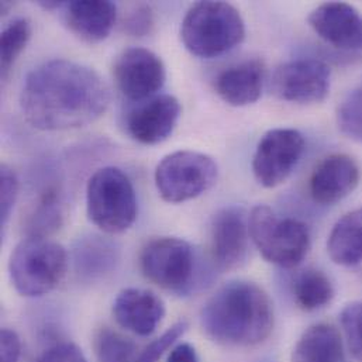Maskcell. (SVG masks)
I'll list each match as a JSON object with an SVG mask.
<instances>
[{"instance_id": "1", "label": "cell", "mask_w": 362, "mask_h": 362, "mask_svg": "<svg viewBox=\"0 0 362 362\" xmlns=\"http://www.w3.org/2000/svg\"><path fill=\"white\" fill-rule=\"evenodd\" d=\"M110 105L105 79L90 66L51 59L28 72L20 93L25 120L37 130L64 132L89 126Z\"/></svg>"}, {"instance_id": "2", "label": "cell", "mask_w": 362, "mask_h": 362, "mask_svg": "<svg viewBox=\"0 0 362 362\" xmlns=\"http://www.w3.org/2000/svg\"><path fill=\"white\" fill-rule=\"evenodd\" d=\"M274 306L268 293L254 282L233 281L218 288L200 310V326L216 343L254 347L274 330Z\"/></svg>"}, {"instance_id": "3", "label": "cell", "mask_w": 362, "mask_h": 362, "mask_svg": "<svg viewBox=\"0 0 362 362\" xmlns=\"http://www.w3.org/2000/svg\"><path fill=\"white\" fill-rule=\"evenodd\" d=\"M244 37L245 24L240 11L226 1H199L182 20V42L199 58L223 55L240 45Z\"/></svg>"}, {"instance_id": "4", "label": "cell", "mask_w": 362, "mask_h": 362, "mask_svg": "<svg viewBox=\"0 0 362 362\" xmlns=\"http://www.w3.org/2000/svg\"><path fill=\"white\" fill-rule=\"evenodd\" d=\"M68 264V252L59 243L45 237H25L10 255L8 274L21 296L41 298L64 281Z\"/></svg>"}, {"instance_id": "5", "label": "cell", "mask_w": 362, "mask_h": 362, "mask_svg": "<svg viewBox=\"0 0 362 362\" xmlns=\"http://www.w3.org/2000/svg\"><path fill=\"white\" fill-rule=\"evenodd\" d=\"M89 220L106 234H122L136 221L139 203L130 178L116 167L98 170L86 185Z\"/></svg>"}, {"instance_id": "6", "label": "cell", "mask_w": 362, "mask_h": 362, "mask_svg": "<svg viewBox=\"0 0 362 362\" xmlns=\"http://www.w3.org/2000/svg\"><path fill=\"white\" fill-rule=\"evenodd\" d=\"M248 227L261 255L281 268L298 267L310 251L309 227L298 218L279 217L269 206H255L248 216Z\"/></svg>"}, {"instance_id": "7", "label": "cell", "mask_w": 362, "mask_h": 362, "mask_svg": "<svg viewBox=\"0 0 362 362\" xmlns=\"http://www.w3.org/2000/svg\"><path fill=\"white\" fill-rule=\"evenodd\" d=\"M140 265L148 281L182 296L189 295L200 279L193 247L177 237H160L147 243Z\"/></svg>"}, {"instance_id": "8", "label": "cell", "mask_w": 362, "mask_h": 362, "mask_svg": "<svg viewBox=\"0 0 362 362\" xmlns=\"http://www.w3.org/2000/svg\"><path fill=\"white\" fill-rule=\"evenodd\" d=\"M218 178L216 161L197 151L181 150L168 154L156 170V186L168 203H183L199 197Z\"/></svg>"}, {"instance_id": "9", "label": "cell", "mask_w": 362, "mask_h": 362, "mask_svg": "<svg viewBox=\"0 0 362 362\" xmlns=\"http://www.w3.org/2000/svg\"><path fill=\"white\" fill-rule=\"evenodd\" d=\"M305 137L295 129H274L262 136L252 157V174L264 187L286 181L305 153Z\"/></svg>"}, {"instance_id": "10", "label": "cell", "mask_w": 362, "mask_h": 362, "mask_svg": "<svg viewBox=\"0 0 362 362\" xmlns=\"http://www.w3.org/2000/svg\"><path fill=\"white\" fill-rule=\"evenodd\" d=\"M332 69L313 58L288 61L276 68L272 90L276 98L291 103L310 105L323 102L330 93Z\"/></svg>"}, {"instance_id": "11", "label": "cell", "mask_w": 362, "mask_h": 362, "mask_svg": "<svg viewBox=\"0 0 362 362\" xmlns=\"http://www.w3.org/2000/svg\"><path fill=\"white\" fill-rule=\"evenodd\" d=\"M113 76L123 96L133 102H144L163 89L167 71L163 59L151 49L130 47L116 58Z\"/></svg>"}, {"instance_id": "12", "label": "cell", "mask_w": 362, "mask_h": 362, "mask_svg": "<svg viewBox=\"0 0 362 362\" xmlns=\"http://www.w3.org/2000/svg\"><path fill=\"white\" fill-rule=\"evenodd\" d=\"M248 217L244 209L230 206L218 210L211 220L210 248L214 265L221 271L240 268L248 255Z\"/></svg>"}, {"instance_id": "13", "label": "cell", "mask_w": 362, "mask_h": 362, "mask_svg": "<svg viewBox=\"0 0 362 362\" xmlns=\"http://www.w3.org/2000/svg\"><path fill=\"white\" fill-rule=\"evenodd\" d=\"M181 110V103L175 96H154L139 103L127 113L126 130L140 144H160L174 133Z\"/></svg>"}, {"instance_id": "14", "label": "cell", "mask_w": 362, "mask_h": 362, "mask_svg": "<svg viewBox=\"0 0 362 362\" xmlns=\"http://www.w3.org/2000/svg\"><path fill=\"white\" fill-rule=\"evenodd\" d=\"M309 25L327 44L343 51H362V14L351 4L330 1L309 14Z\"/></svg>"}, {"instance_id": "15", "label": "cell", "mask_w": 362, "mask_h": 362, "mask_svg": "<svg viewBox=\"0 0 362 362\" xmlns=\"http://www.w3.org/2000/svg\"><path fill=\"white\" fill-rule=\"evenodd\" d=\"M113 316L119 326L127 332L140 337H150L165 317V305L151 291L127 288L117 293L113 302Z\"/></svg>"}, {"instance_id": "16", "label": "cell", "mask_w": 362, "mask_h": 362, "mask_svg": "<svg viewBox=\"0 0 362 362\" xmlns=\"http://www.w3.org/2000/svg\"><path fill=\"white\" fill-rule=\"evenodd\" d=\"M360 178V167L353 157L333 154L316 167L309 182V190L315 202L334 204L356 190Z\"/></svg>"}, {"instance_id": "17", "label": "cell", "mask_w": 362, "mask_h": 362, "mask_svg": "<svg viewBox=\"0 0 362 362\" xmlns=\"http://www.w3.org/2000/svg\"><path fill=\"white\" fill-rule=\"evenodd\" d=\"M64 20L82 41L106 40L117 20V6L109 0H75L64 3Z\"/></svg>"}, {"instance_id": "18", "label": "cell", "mask_w": 362, "mask_h": 362, "mask_svg": "<svg viewBox=\"0 0 362 362\" xmlns=\"http://www.w3.org/2000/svg\"><path fill=\"white\" fill-rule=\"evenodd\" d=\"M265 66L259 59H248L221 71L214 89L221 100L234 107L255 103L262 93Z\"/></svg>"}, {"instance_id": "19", "label": "cell", "mask_w": 362, "mask_h": 362, "mask_svg": "<svg viewBox=\"0 0 362 362\" xmlns=\"http://www.w3.org/2000/svg\"><path fill=\"white\" fill-rule=\"evenodd\" d=\"M120 259L117 244L106 237L90 234L81 237L72 251L76 275L83 281H96L110 274Z\"/></svg>"}, {"instance_id": "20", "label": "cell", "mask_w": 362, "mask_h": 362, "mask_svg": "<svg viewBox=\"0 0 362 362\" xmlns=\"http://www.w3.org/2000/svg\"><path fill=\"white\" fill-rule=\"evenodd\" d=\"M291 362H347L340 332L327 323L309 327L298 340Z\"/></svg>"}, {"instance_id": "21", "label": "cell", "mask_w": 362, "mask_h": 362, "mask_svg": "<svg viewBox=\"0 0 362 362\" xmlns=\"http://www.w3.org/2000/svg\"><path fill=\"white\" fill-rule=\"evenodd\" d=\"M327 252L341 267L362 264V207L349 211L334 224L327 240Z\"/></svg>"}, {"instance_id": "22", "label": "cell", "mask_w": 362, "mask_h": 362, "mask_svg": "<svg viewBox=\"0 0 362 362\" xmlns=\"http://www.w3.org/2000/svg\"><path fill=\"white\" fill-rule=\"evenodd\" d=\"M64 202L57 187H47L33 206L27 220V237H45L54 234L64 223Z\"/></svg>"}, {"instance_id": "23", "label": "cell", "mask_w": 362, "mask_h": 362, "mask_svg": "<svg viewBox=\"0 0 362 362\" xmlns=\"http://www.w3.org/2000/svg\"><path fill=\"white\" fill-rule=\"evenodd\" d=\"M293 296L300 309L313 312L327 306L333 300L334 286L323 271L306 268L293 281Z\"/></svg>"}, {"instance_id": "24", "label": "cell", "mask_w": 362, "mask_h": 362, "mask_svg": "<svg viewBox=\"0 0 362 362\" xmlns=\"http://www.w3.org/2000/svg\"><path fill=\"white\" fill-rule=\"evenodd\" d=\"M31 37V24L27 18L13 20L0 37V68L1 79H7L17 58L24 51Z\"/></svg>"}, {"instance_id": "25", "label": "cell", "mask_w": 362, "mask_h": 362, "mask_svg": "<svg viewBox=\"0 0 362 362\" xmlns=\"http://www.w3.org/2000/svg\"><path fill=\"white\" fill-rule=\"evenodd\" d=\"M95 349L99 362H132L137 346L133 340L105 327L96 336Z\"/></svg>"}, {"instance_id": "26", "label": "cell", "mask_w": 362, "mask_h": 362, "mask_svg": "<svg viewBox=\"0 0 362 362\" xmlns=\"http://www.w3.org/2000/svg\"><path fill=\"white\" fill-rule=\"evenodd\" d=\"M337 124L346 137L362 144V86L350 92L340 103Z\"/></svg>"}, {"instance_id": "27", "label": "cell", "mask_w": 362, "mask_h": 362, "mask_svg": "<svg viewBox=\"0 0 362 362\" xmlns=\"http://www.w3.org/2000/svg\"><path fill=\"white\" fill-rule=\"evenodd\" d=\"M340 322L350 353L362 362V302L347 305L340 315Z\"/></svg>"}, {"instance_id": "28", "label": "cell", "mask_w": 362, "mask_h": 362, "mask_svg": "<svg viewBox=\"0 0 362 362\" xmlns=\"http://www.w3.org/2000/svg\"><path fill=\"white\" fill-rule=\"evenodd\" d=\"M18 196V180L13 168L7 164L0 167V218L1 227L6 228L13 207Z\"/></svg>"}, {"instance_id": "29", "label": "cell", "mask_w": 362, "mask_h": 362, "mask_svg": "<svg viewBox=\"0 0 362 362\" xmlns=\"http://www.w3.org/2000/svg\"><path fill=\"white\" fill-rule=\"evenodd\" d=\"M187 329L185 322L175 323L171 329H168L163 336L156 339L137 358L132 362H158L161 357L175 346V343L181 339Z\"/></svg>"}, {"instance_id": "30", "label": "cell", "mask_w": 362, "mask_h": 362, "mask_svg": "<svg viewBox=\"0 0 362 362\" xmlns=\"http://www.w3.org/2000/svg\"><path fill=\"white\" fill-rule=\"evenodd\" d=\"M156 25V14L150 4H136L123 21V30L133 37L148 35Z\"/></svg>"}, {"instance_id": "31", "label": "cell", "mask_w": 362, "mask_h": 362, "mask_svg": "<svg viewBox=\"0 0 362 362\" xmlns=\"http://www.w3.org/2000/svg\"><path fill=\"white\" fill-rule=\"evenodd\" d=\"M37 362H88L82 350L72 343H58L45 350Z\"/></svg>"}, {"instance_id": "32", "label": "cell", "mask_w": 362, "mask_h": 362, "mask_svg": "<svg viewBox=\"0 0 362 362\" xmlns=\"http://www.w3.org/2000/svg\"><path fill=\"white\" fill-rule=\"evenodd\" d=\"M0 340H1V362H20L21 341L17 333L8 329H3Z\"/></svg>"}, {"instance_id": "33", "label": "cell", "mask_w": 362, "mask_h": 362, "mask_svg": "<svg viewBox=\"0 0 362 362\" xmlns=\"http://www.w3.org/2000/svg\"><path fill=\"white\" fill-rule=\"evenodd\" d=\"M167 362H199V357L193 346L182 343L173 347Z\"/></svg>"}, {"instance_id": "34", "label": "cell", "mask_w": 362, "mask_h": 362, "mask_svg": "<svg viewBox=\"0 0 362 362\" xmlns=\"http://www.w3.org/2000/svg\"><path fill=\"white\" fill-rule=\"evenodd\" d=\"M65 1H38V4L44 8V10H57V8H62Z\"/></svg>"}]
</instances>
